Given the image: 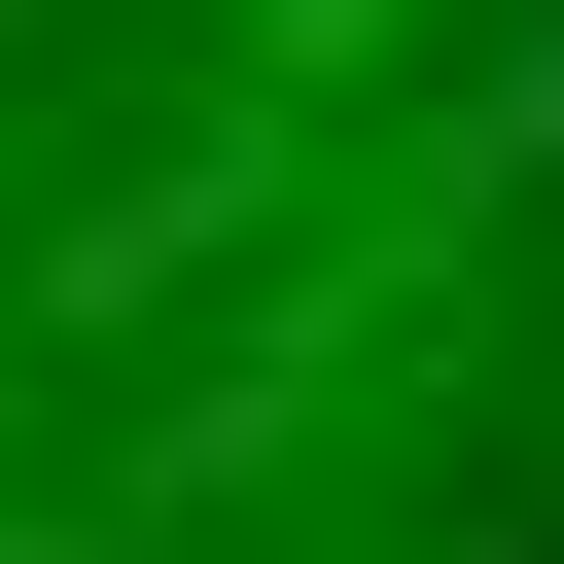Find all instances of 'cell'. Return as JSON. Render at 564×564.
I'll return each mask as SVG.
<instances>
[{"label":"cell","instance_id":"6da1fadb","mask_svg":"<svg viewBox=\"0 0 564 564\" xmlns=\"http://www.w3.org/2000/svg\"><path fill=\"white\" fill-rule=\"evenodd\" d=\"M0 564H564V0H0Z\"/></svg>","mask_w":564,"mask_h":564}]
</instances>
